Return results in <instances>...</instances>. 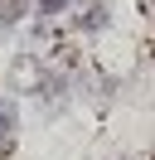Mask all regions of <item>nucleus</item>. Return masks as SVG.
Instances as JSON below:
<instances>
[{
	"label": "nucleus",
	"mask_w": 155,
	"mask_h": 160,
	"mask_svg": "<svg viewBox=\"0 0 155 160\" xmlns=\"http://www.w3.org/2000/svg\"><path fill=\"white\" fill-rule=\"evenodd\" d=\"M68 5H73V0H39V15H44V20H53V15L68 10Z\"/></svg>",
	"instance_id": "nucleus-4"
},
{
	"label": "nucleus",
	"mask_w": 155,
	"mask_h": 160,
	"mask_svg": "<svg viewBox=\"0 0 155 160\" xmlns=\"http://www.w3.org/2000/svg\"><path fill=\"white\" fill-rule=\"evenodd\" d=\"M141 5H145V10H155V0H141Z\"/></svg>",
	"instance_id": "nucleus-5"
},
{
	"label": "nucleus",
	"mask_w": 155,
	"mask_h": 160,
	"mask_svg": "<svg viewBox=\"0 0 155 160\" xmlns=\"http://www.w3.org/2000/svg\"><path fill=\"white\" fill-rule=\"evenodd\" d=\"M102 24H107V5H87V10L78 15V29H87V34L102 29Z\"/></svg>",
	"instance_id": "nucleus-3"
},
{
	"label": "nucleus",
	"mask_w": 155,
	"mask_h": 160,
	"mask_svg": "<svg viewBox=\"0 0 155 160\" xmlns=\"http://www.w3.org/2000/svg\"><path fill=\"white\" fill-rule=\"evenodd\" d=\"M24 10H29L24 0H0V34H5V29H15V24L24 20Z\"/></svg>",
	"instance_id": "nucleus-2"
},
{
	"label": "nucleus",
	"mask_w": 155,
	"mask_h": 160,
	"mask_svg": "<svg viewBox=\"0 0 155 160\" xmlns=\"http://www.w3.org/2000/svg\"><path fill=\"white\" fill-rule=\"evenodd\" d=\"M15 131H19V112H15V102L10 97H0V141H15Z\"/></svg>",
	"instance_id": "nucleus-1"
}]
</instances>
